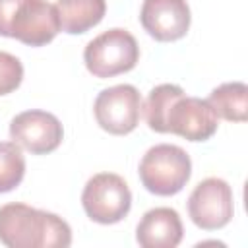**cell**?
I'll return each mask as SVG.
<instances>
[{
	"mask_svg": "<svg viewBox=\"0 0 248 248\" xmlns=\"http://www.w3.org/2000/svg\"><path fill=\"white\" fill-rule=\"evenodd\" d=\"M23 79V66L21 62L10 54L0 50V95H8L19 87Z\"/></svg>",
	"mask_w": 248,
	"mask_h": 248,
	"instance_id": "cell-16",
	"label": "cell"
},
{
	"mask_svg": "<svg viewBox=\"0 0 248 248\" xmlns=\"http://www.w3.org/2000/svg\"><path fill=\"white\" fill-rule=\"evenodd\" d=\"M217 118L244 122L248 116V87L242 81H231L215 87L207 99Z\"/></svg>",
	"mask_w": 248,
	"mask_h": 248,
	"instance_id": "cell-13",
	"label": "cell"
},
{
	"mask_svg": "<svg viewBox=\"0 0 248 248\" xmlns=\"http://www.w3.org/2000/svg\"><path fill=\"white\" fill-rule=\"evenodd\" d=\"M180 95H184L182 87L174 85V83H161L157 87H153L147 95L145 107H141L145 110V120L147 126L153 132L159 134H167V114L170 105L174 103V99H178Z\"/></svg>",
	"mask_w": 248,
	"mask_h": 248,
	"instance_id": "cell-14",
	"label": "cell"
},
{
	"mask_svg": "<svg viewBox=\"0 0 248 248\" xmlns=\"http://www.w3.org/2000/svg\"><path fill=\"white\" fill-rule=\"evenodd\" d=\"M138 172L147 192L155 196H174L190 180L192 161L182 147L159 143L141 157Z\"/></svg>",
	"mask_w": 248,
	"mask_h": 248,
	"instance_id": "cell-2",
	"label": "cell"
},
{
	"mask_svg": "<svg viewBox=\"0 0 248 248\" xmlns=\"http://www.w3.org/2000/svg\"><path fill=\"white\" fill-rule=\"evenodd\" d=\"M234 213L232 190L223 178L202 180L188 198V215L192 223L203 231L225 227Z\"/></svg>",
	"mask_w": 248,
	"mask_h": 248,
	"instance_id": "cell-6",
	"label": "cell"
},
{
	"mask_svg": "<svg viewBox=\"0 0 248 248\" xmlns=\"http://www.w3.org/2000/svg\"><path fill=\"white\" fill-rule=\"evenodd\" d=\"M140 21L153 39L176 41L190 27V8L186 0H143Z\"/></svg>",
	"mask_w": 248,
	"mask_h": 248,
	"instance_id": "cell-10",
	"label": "cell"
},
{
	"mask_svg": "<svg viewBox=\"0 0 248 248\" xmlns=\"http://www.w3.org/2000/svg\"><path fill=\"white\" fill-rule=\"evenodd\" d=\"M81 205L87 217L101 225L122 221L132 207V192L122 176L114 172H99L87 180Z\"/></svg>",
	"mask_w": 248,
	"mask_h": 248,
	"instance_id": "cell-4",
	"label": "cell"
},
{
	"mask_svg": "<svg viewBox=\"0 0 248 248\" xmlns=\"http://www.w3.org/2000/svg\"><path fill=\"white\" fill-rule=\"evenodd\" d=\"M83 60L95 78H114L138 64L140 46L132 33L114 27L87 43Z\"/></svg>",
	"mask_w": 248,
	"mask_h": 248,
	"instance_id": "cell-3",
	"label": "cell"
},
{
	"mask_svg": "<svg viewBox=\"0 0 248 248\" xmlns=\"http://www.w3.org/2000/svg\"><path fill=\"white\" fill-rule=\"evenodd\" d=\"M23 0H0V35L10 37L12 35V21L19 10Z\"/></svg>",
	"mask_w": 248,
	"mask_h": 248,
	"instance_id": "cell-17",
	"label": "cell"
},
{
	"mask_svg": "<svg viewBox=\"0 0 248 248\" xmlns=\"http://www.w3.org/2000/svg\"><path fill=\"white\" fill-rule=\"evenodd\" d=\"M58 31L60 21L56 6L46 0H23L12 21L10 37L29 46H43L50 43Z\"/></svg>",
	"mask_w": 248,
	"mask_h": 248,
	"instance_id": "cell-9",
	"label": "cell"
},
{
	"mask_svg": "<svg viewBox=\"0 0 248 248\" xmlns=\"http://www.w3.org/2000/svg\"><path fill=\"white\" fill-rule=\"evenodd\" d=\"M60 29L70 35H79L95 27L107 12L105 0H58L56 2Z\"/></svg>",
	"mask_w": 248,
	"mask_h": 248,
	"instance_id": "cell-12",
	"label": "cell"
},
{
	"mask_svg": "<svg viewBox=\"0 0 248 248\" xmlns=\"http://www.w3.org/2000/svg\"><path fill=\"white\" fill-rule=\"evenodd\" d=\"M97 124L114 136H124L136 130L141 116V97L134 85L120 83L103 89L93 105Z\"/></svg>",
	"mask_w": 248,
	"mask_h": 248,
	"instance_id": "cell-5",
	"label": "cell"
},
{
	"mask_svg": "<svg viewBox=\"0 0 248 248\" xmlns=\"http://www.w3.org/2000/svg\"><path fill=\"white\" fill-rule=\"evenodd\" d=\"M217 114L207 101L180 95L169 108L167 134H176L190 141H205L217 132Z\"/></svg>",
	"mask_w": 248,
	"mask_h": 248,
	"instance_id": "cell-8",
	"label": "cell"
},
{
	"mask_svg": "<svg viewBox=\"0 0 248 248\" xmlns=\"http://www.w3.org/2000/svg\"><path fill=\"white\" fill-rule=\"evenodd\" d=\"M25 174V157L16 141H0V194L19 186Z\"/></svg>",
	"mask_w": 248,
	"mask_h": 248,
	"instance_id": "cell-15",
	"label": "cell"
},
{
	"mask_svg": "<svg viewBox=\"0 0 248 248\" xmlns=\"http://www.w3.org/2000/svg\"><path fill=\"white\" fill-rule=\"evenodd\" d=\"M0 242L10 248H66L72 244V231L54 213L6 203L0 207Z\"/></svg>",
	"mask_w": 248,
	"mask_h": 248,
	"instance_id": "cell-1",
	"label": "cell"
},
{
	"mask_svg": "<svg viewBox=\"0 0 248 248\" xmlns=\"http://www.w3.org/2000/svg\"><path fill=\"white\" fill-rule=\"evenodd\" d=\"M180 215L170 207L149 209L136 229V240L143 248H174L182 240Z\"/></svg>",
	"mask_w": 248,
	"mask_h": 248,
	"instance_id": "cell-11",
	"label": "cell"
},
{
	"mask_svg": "<svg viewBox=\"0 0 248 248\" xmlns=\"http://www.w3.org/2000/svg\"><path fill=\"white\" fill-rule=\"evenodd\" d=\"M64 130L60 120L46 110L19 112L10 124V138L33 155L54 151L62 141Z\"/></svg>",
	"mask_w": 248,
	"mask_h": 248,
	"instance_id": "cell-7",
	"label": "cell"
}]
</instances>
